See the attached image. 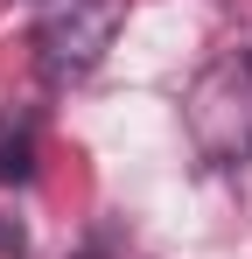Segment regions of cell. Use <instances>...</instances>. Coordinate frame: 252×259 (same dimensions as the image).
<instances>
[{
    "label": "cell",
    "mask_w": 252,
    "mask_h": 259,
    "mask_svg": "<svg viewBox=\"0 0 252 259\" xmlns=\"http://www.w3.org/2000/svg\"><path fill=\"white\" fill-rule=\"evenodd\" d=\"M182 126L210 168L252 161V56H217L196 70V84L182 98Z\"/></svg>",
    "instance_id": "obj_1"
},
{
    "label": "cell",
    "mask_w": 252,
    "mask_h": 259,
    "mask_svg": "<svg viewBox=\"0 0 252 259\" xmlns=\"http://www.w3.org/2000/svg\"><path fill=\"white\" fill-rule=\"evenodd\" d=\"M126 28V0H42L35 7V70L42 84H77L105 63Z\"/></svg>",
    "instance_id": "obj_2"
},
{
    "label": "cell",
    "mask_w": 252,
    "mask_h": 259,
    "mask_svg": "<svg viewBox=\"0 0 252 259\" xmlns=\"http://www.w3.org/2000/svg\"><path fill=\"white\" fill-rule=\"evenodd\" d=\"M0 182H35V133L28 126H0Z\"/></svg>",
    "instance_id": "obj_3"
}]
</instances>
